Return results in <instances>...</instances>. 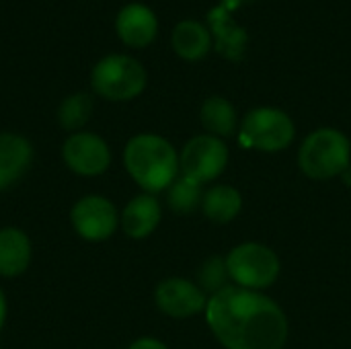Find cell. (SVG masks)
I'll use <instances>...</instances> for the list:
<instances>
[{
  "label": "cell",
  "instance_id": "1",
  "mask_svg": "<svg viewBox=\"0 0 351 349\" xmlns=\"http://www.w3.org/2000/svg\"><path fill=\"white\" fill-rule=\"evenodd\" d=\"M206 321L226 349H284L288 319L271 298L228 286L208 298Z\"/></svg>",
  "mask_w": 351,
  "mask_h": 349
},
{
  "label": "cell",
  "instance_id": "2",
  "mask_svg": "<svg viewBox=\"0 0 351 349\" xmlns=\"http://www.w3.org/2000/svg\"><path fill=\"white\" fill-rule=\"evenodd\" d=\"M123 167L144 193L167 191L179 177V154L158 134H138L123 148Z\"/></svg>",
  "mask_w": 351,
  "mask_h": 349
},
{
  "label": "cell",
  "instance_id": "3",
  "mask_svg": "<svg viewBox=\"0 0 351 349\" xmlns=\"http://www.w3.org/2000/svg\"><path fill=\"white\" fill-rule=\"evenodd\" d=\"M302 173L317 181L341 175L351 165V142L333 128H321L306 136L298 152Z\"/></svg>",
  "mask_w": 351,
  "mask_h": 349
},
{
  "label": "cell",
  "instance_id": "4",
  "mask_svg": "<svg viewBox=\"0 0 351 349\" xmlns=\"http://www.w3.org/2000/svg\"><path fill=\"white\" fill-rule=\"evenodd\" d=\"M146 68L128 53L103 56L90 70V88L107 101H132L146 88Z\"/></svg>",
  "mask_w": 351,
  "mask_h": 349
},
{
  "label": "cell",
  "instance_id": "5",
  "mask_svg": "<svg viewBox=\"0 0 351 349\" xmlns=\"http://www.w3.org/2000/svg\"><path fill=\"white\" fill-rule=\"evenodd\" d=\"M226 267L230 280L245 290L269 288L280 276L278 255L259 243H243L234 247L226 257Z\"/></svg>",
  "mask_w": 351,
  "mask_h": 349
},
{
  "label": "cell",
  "instance_id": "6",
  "mask_svg": "<svg viewBox=\"0 0 351 349\" xmlns=\"http://www.w3.org/2000/svg\"><path fill=\"white\" fill-rule=\"evenodd\" d=\"M296 128L290 115L276 107H257L241 123V142L261 152H280L294 140Z\"/></svg>",
  "mask_w": 351,
  "mask_h": 349
},
{
  "label": "cell",
  "instance_id": "7",
  "mask_svg": "<svg viewBox=\"0 0 351 349\" xmlns=\"http://www.w3.org/2000/svg\"><path fill=\"white\" fill-rule=\"evenodd\" d=\"M228 165L226 144L210 134L191 138L179 154V175L195 181L208 183L224 173Z\"/></svg>",
  "mask_w": 351,
  "mask_h": 349
},
{
  "label": "cell",
  "instance_id": "8",
  "mask_svg": "<svg viewBox=\"0 0 351 349\" xmlns=\"http://www.w3.org/2000/svg\"><path fill=\"white\" fill-rule=\"evenodd\" d=\"M70 224L80 239L88 243H103L119 228V212L105 195L90 193L74 202L70 210Z\"/></svg>",
  "mask_w": 351,
  "mask_h": 349
},
{
  "label": "cell",
  "instance_id": "9",
  "mask_svg": "<svg viewBox=\"0 0 351 349\" xmlns=\"http://www.w3.org/2000/svg\"><path fill=\"white\" fill-rule=\"evenodd\" d=\"M66 167L80 177H99L111 167V148L95 132H74L62 144Z\"/></svg>",
  "mask_w": 351,
  "mask_h": 349
},
{
  "label": "cell",
  "instance_id": "10",
  "mask_svg": "<svg viewBox=\"0 0 351 349\" xmlns=\"http://www.w3.org/2000/svg\"><path fill=\"white\" fill-rule=\"evenodd\" d=\"M154 302L158 311L171 319H189L208 306L206 292L185 278L162 280L154 290Z\"/></svg>",
  "mask_w": 351,
  "mask_h": 349
},
{
  "label": "cell",
  "instance_id": "11",
  "mask_svg": "<svg viewBox=\"0 0 351 349\" xmlns=\"http://www.w3.org/2000/svg\"><path fill=\"white\" fill-rule=\"evenodd\" d=\"M115 31L117 37L128 47H146L156 39L158 33V19L154 10L142 2L125 4L115 16Z\"/></svg>",
  "mask_w": 351,
  "mask_h": 349
},
{
  "label": "cell",
  "instance_id": "12",
  "mask_svg": "<svg viewBox=\"0 0 351 349\" xmlns=\"http://www.w3.org/2000/svg\"><path fill=\"white\" fill-rule=\"evenodd\" d=\"M33 163L31 142L12 132H0V191L12 187Z\"/></svg>",
  "mask_w": 351,
  "mask_h": 349
},
{
  "label": "cell",
  "instance_id": "13",
  "mask_svg": "<svg viewBox=\"0 0 351 349\" xmlns=\"http://www.w3.org/2000/svg\"><path fill=\"white\" fill-rule=\"evenodd\" d=\"M162 218V210L158 200L152 193H140L128 202L123 212L119 214V226L130 239H146L150 237Z\"/></svg>",
  "mask_w": 351,
  "mask_h": 349
},
{
  "label": "cell",
  "instance_id": "14",
  "mask_svg": "<svg viewBox=\"0 0 351 349\" xmlns=\"http://www.w3.org/2000/svg\"><path fill=\"white\" fill-rule=\"evenodd\" d=\"M33 259V243L19 226L0 228V278L23 276Z\"/></svg>",
  "mask_w": 351,
  "mask_h": 349
},
{
  "label": "cell",
  "instance_id": "15",
  "mask_svg": "<svg viewBox=\"0 0 351 349\" xmlns=\"http://www.w3.org/2000/svg\"><path fill=\"white\" fill-rule=\"evenodd\" d=\"M171 43L179 58L187 62H197L210 51L212 33L199 21H181L173 29Z\"/></svg>",
  "mask_w": 351,
  "mask_h": 349
},
{
  "label": "cell",
  "instance_id": "16",
  "mask_svg": "<svg viewBox=\"0 0 351 349\" xmlns=\"http://www.w3.org/2000/svg\"><path fill=\"white\" fill-rule=\"evenodd\" d=\"M210 25H212L216 49L232 62L241 60L247 47V33L232 21V16L226 14L222 8H216L210 12Z\"/></svg>",
  "mask_w": 351,
  "mask_h": 349
},
{
  "label": "cell",
  "instance_id": "17",
  "mask_svg": "<svg viewBox=\"0 0 351 349\" xmlns=\"http://www.w3.org/2000/svg\"><path fill=\"white\" fill-rule=\"evenodd\" d=\"M243 208V197L239 189L230 185H214L204 193L202 210L208 216V220L216 224H228L232 222Z\"/></svg>",
  "mask_w": 351,
  "mask_h": 349
},
{
  "label": "cell",
  "instance_id": "18",
  "mask_svg": "<svg viewBox=\"0 0 351 349\" xmlns=\"http://www.w3.org/2000/svg\"><path fill=\"white\" fill-rule=\"evenodd\" d=\"M202 123L216 138H228L237 130V109L224 97H210L202 105Z\"/></svg>",
  "mask_w": 351,
  "mask_h": 349
},
{
  "label": "cell",
  "instance_id": "19",
  "mask_svg": "<svg viewBox=\"0 0 351 349\" xmlns=\"http://www.w3.org/2000/svg\"><path fill=\"white\" fill-rule=\"evenodd\" d=\"M204 202V189L202 183H195L183 175H179L173 185L167 189V204L169 208L179 216L193 214Z\"/></svg>",
  "mask_w": 351,
  "mask_h": 349
},
{
  "label": "cell",
  "instance_id": "20",
  "mask_svg": "<svg viewBox=\"0 0 351 349\" xmlns=\"http://www.w3.org/2000/svg\"><path fill=\"white\" fill-rule=\"evenodd\" d=\"M93 115V97L88 93H74L58 107V123L68 132H82Z\"/></svg>",
  "mask_w": 351,
  "mask_h": 349
},
{
  "label": "cell",
  "instance_id": "21",
  "mask_svg": "<svg viewBox=\"0 0 351 349\" xmlns=\"http://www.w3.org/2000/svg\"><path fill=\"white\" fill-rule=\"evenodd\" d=\"M228 280H230V276H228L226 259H222V257H210L197 269V286L204 292H210L212 296L218 294L220 290L228 288Z\"/></svg>",
  "mask_w": 351,
  "mask_h": 349
},
{
  "label": "cell",
  "instance_id": "22",
  "mask_svg": "<svg viewBox=\"0 0 351 349\" xmlns=\"http://www.w3.org/2000/svg\"><path fill=\"white\" fill-rule=\"evenodd\" d=\"M128 349H169L162 341H158V339H154V337H140V339H136L132 346Z\"/></svg>",
  "mask_w": 351,
  "mask_h": 349
},
{
  "label": "cell",
  "instance_id": "23",
  "mask_svg": "<svg viewBox=\"0 0 351 349\" xmlns=\"http://www.w3.org/2000/svg\"><path fill=\"white\" fill-rule=\"evenodd\" d=\"M6 319H8V300H6L4 290L0 288V331H2L4 325H6Z\"/></svg>",
  "mask_w": 351,
  "mask_h": 349
},
{
  "label": "cell",
  "instance_id": "24",
  "mask_svg": "<svg viewBox=\"0 0 351 349\" xmlns=\"http://www.w3.org/2000/svg\"><path fill=\"white\" fill-rule=\"evenodd\" d=\"M341 177H343V181H346V185H350L351 187V165L341 173Z\"/></svg>",
  "mask_w": 351,
  "mask_h": 349
}]
</instances>
